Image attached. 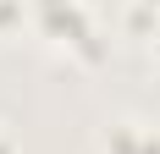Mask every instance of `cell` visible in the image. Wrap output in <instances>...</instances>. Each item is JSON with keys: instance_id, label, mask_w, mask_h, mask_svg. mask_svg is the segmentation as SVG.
<instances>
[{"instance_id": "4", "label": "cell", "mask_w": 160, "mask_h": 154, "mask_svg": "<svg viewBox=\"0 0 160 154\" xmlns=\"http://www.w3.org/2000/svg\"><path fill=\"white\" fill-rule=\"evenodd\" d=\"M155 50H160V39H155Z\"/></svg>"}, {"instance_id": "2", "label": "cell", "mask_w": 160, "mask_h": 154, "mask_svg": "<svg viewBox=\"0 0 160 154\" xmlns=\"http://www.w3.org/2000/svg\"><path fill=\"white\" fill-rule=\"evenodd\" d=\"M105 154H160V132H149L138 121H116L105 132Z\"/></svg>"}, {"instance_id": "3", "label": "cell", "mask_w": 160, "mask_h": 154, "mask_svg": "<svg viewBox=\"0 0 160 154\" xmlns=\"http://www.w3.org/2000/svg\"><path fill=\"white\" fill-rule=\"evenodd\" d=\"M0 154H11V138H6V132H0Z\"/></svg>"}, {"instance_id": "1", "label": "cell", "mask_w": 160, "mask_h": 154, "mask_svg": "<svg viewBox=\"0 0 160 154\" xmlns=\"http://www.w3.org/2000/svg\"><path fill=\"white\" fill-rule=\"evenodd\" d=\"M33 17H39V28H44L50 39H66V44H78L83 55H99L94 22L83 11V0H33Z\"/></svg>"}]
</instances>
